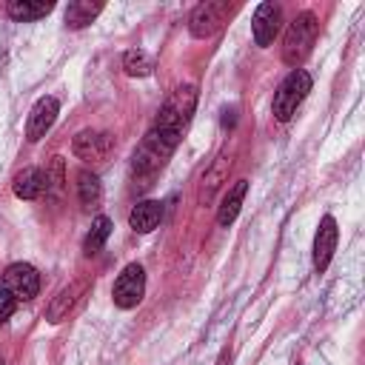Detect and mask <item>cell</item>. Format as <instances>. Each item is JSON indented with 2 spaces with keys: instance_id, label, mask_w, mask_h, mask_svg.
<instances>
[{
  "instance_id": "cell-4",
  "label": "cell",
  "mask_w": 365,
  "mask_h": 365,
  "mask_svg": "<svg viewBox=\"0 0 365 365\" xmlns=\"http://www.w3.org/2000/svg\"><path fill=\"white\" fill-rule=\"evenodd\" d=\"M308 91H311V74H308L305 68H294V71L279 83V88H277V94H274V103H271L274 117H277L279 123H288V120L297 114L299 103L308 97Z\"/></svg>"
},
{
  "instance_id": "cell-5",
  "label": "cell",
  "mask_w": 365,
  "mask_h": 365,
  "mask_svg": "<svg viewBox=\"0 0 365 365\" xmlns=\"http://www.w3.org/2000/svg\"><path fill=\"white\" fill-rule=\"evenodd\" d=\"M143 294H145V271L140 262H128L120 277L114 279V288H111V299L117 308L128 311V308H137L143 302Z\"/></svg>"
},
{
  "instance_id": "cell-13",
  "label": "cell",
  "mask_w": 365,
  "mask_h": 365,
  "mask_svg": "<svg viewBox=\"0 0 365 365\" xmlns=\"http://www.w3.org/2000/svg\"><path fill=\"white\" fill-rule=\"evenodd\" d=\"M160 220H163V205H160L157 200H143V202H137V205L131 208V214H128V225H131L137 234L154 231V228L160 225Z\"/></svg>"
},
{
  "instance_id": "cell-9",
  "label": "cell",
  "mask_w": 365,
  "mask_h": 365,
  "mask_svg": "<svg viewBox=\"0 0 365 365\" xmlns=\"http://www.w3.org/2000/svg\"><path fill=\"white\" fill-rule=\"evenodd\" d=\"M279 26H282V9L277 3H259L254 9V17H251V34H254V43L259 48H265L277 34H279Z\"/></svg>"
},
{
  "instance_id": "cell-20",
  "label": "cell",
  "mask_w": 365,
  "mask_h": 365,
  "mask_svg": "<svg viewBox=\"0 0 365 365\" xmlns=\"http://www.w3.org/2000/svg\"><path fill=\"white\" fill-rule=\"evenodd\" d=\"M123 71H125L128 77H148V74L154 71V60H151V54L143 51V48H128V51L123 54Z\"/></svg>"
},
{
  "instance_id": "cell-19",
  "label": "cell",
  "mask_w": 365,
  "mask_h": 365,
  "mask_svg": "<svg viewBox=\"0 0 365 365\" xmlns=\"http://www.w3.org/2000/svg\"><path fill=\"white\" fill-rule=\"evenodd\" d=\"M77 197L83 202V208H94L103 197V185H100V177L91 174V171H80L77 174Z\"/></svg>"
},
{
  "instance_id": "cell-1",
  "label": "cell",
  "mask_w": 365,
  "mask_h": 365,
  "mask_svg": "<svg viewBox=\"0 0 365 365\" xmlns=\"http://www.w3.org/2000/svg\"><path fill=\"white\" fill-rule=\"evenodd\" d=\"M194 108H197V86H191V83L177 86L171 91V97L163 103V108H160V114H157V120H154L151 128H157L168 140L180 143V137H182V131H185Z\"/></svg>"
},
{
  "instance_id": "cell-16",
  "label": "cell",
  "mask_w": 365,
  "mask_h": 365,
  "mask_svg": "<svg viewBox=\"0 0 365 365\" xmlns=\"http://www.w3.org/2000/svg\"><path fill=\"white\" fill-rule=\"evenodd\" d=\"M83 291H86V282H71V285H66V288L51 299V305H48V311H46L48 322H60L63 317H68V311L74 308V302L80 299Z\"/></svg>"
},
{
  "instance_id": "cell-2",
  "label": "cell",
  "mask_w": 365,
  "mask_h": 365,
  "mask_svg": "<svg viewBox=\"0 0 365 365\" xmlns=\"http://www.w3.org/2000/svg\"><path fill=\"white\" fill-rule=\"evenodd\" d=\"M317 31H319V20L314 11H302L291 20L288 31H285V40H282V60L288 66H297L302 63L311 48H314V40H317Z\"/></svg>"
},
{
  "instance_id": "cell-3",
  "label": "cell",
  "mask_w": 365,
  "mask_h": 365,
  "mask_svg": "<svg viewBox=\"0 0 365 365\" xmlns=\"http://www.w3.org/2000/svg\"><path fill=\"white\" fill-rule=\"evenodd\" d=\"M177 148L174 140H168L165 134H160L157 128H148V134L143 137V143L134 148L131 157V171L137 177H148L154 171H160L165 165V160L171 157V151Z\"/></svg>"
},
{
  "instance_id": "cell-10",
  "label": "cell",
  "mask_w": 365,
  "mask_h": 365,
  "mask_svg": "<svg viewBox=\"0 0 365 365\" xmlns=\"http://www.w3.org/2000/svg\"><path fill=\"white\" fill-rule=\"evenodd\" d=\"M57 111H60L57 97H51V94L40 97V100L31 106V114H29V123H26V140H29V143L43 140V137L48 134V128L54 125Z\"/></svg>"
},
{
  "instance_id": "cell-8",
  "label": "cell",
  "mask_w": 365,
  "mask_h": 365,
  "mask_svg": "<svg viewBox=\"0 0 365 365\" xmlns=\"http://www.w3.org/2000/svg\"><path fill=\"white\" fill-rule=\"evenodd\" d=\"M228 11H231L228 3L205 0V3H200V6L191 11V17H188V31H191L197 40H205V37H211V34H217V31L222 29Z\"/></svg>"
},
{
  "instance_id": "cell-22",
  "label": "cell",
  "mask_w": 365,
  "mask_h": 365,
  "mask_svg": "<svg viewBox=\"0 0 365 365\" xmlns=\"http://www.w3.org/2000/svg\"><path fill=\"white\" fill-rule=\"evenodd\" d=\"M46 180H48V188H60L63 185V157H51V171H46Z\"/></svg>"
},
{
  "instance_id": "cell-11",
  "label": "cell",
  "mask_w": 365,
  "mask_h": 365,
  "mask_svg": "<svg viewBox=\"0 0 365 365\" xmlns=\"http://www.w3.org/2000/svg\"><path fill=\"white\" fill-rule=\"evenodd\" d=\"M336 240H339V228H336V220L331 214H325L319 220V228L314 234V268L317 274H322L328 265H331V257L336 251Z\"/></svg>"
},
{
  "instance_id": "cell-12",
  "label": "cell",
  "mask_w": 365,
  "mask_h": 365,
  "mask_svg": "<svg viewBox=\"0 0 365 365\" xmlns=\"http://www.w3.org/2000/svg\"><path fill=\"white\" fill-rule=\"evenodd\" d=\"M46 191H48L46 171H40V168H34V165L17 171V177H14V197H20V200H37V197H43Z\"/></svg>"
},
{
  "instance_id": "cell-7",
  "label": "cell",
  "mask_w": 365,
  "mask_h": 365,
  "mask_svg": "<svg viewBox=\"0 0 365 365\" xmlns=\"http://www.w3.org/2000/svg\"><path fill=\"white\" fill-rule=\"evenodd\" d=\"M71 151L74 157L86 160V163H103L108 160V154L114 151V137L108 131H97V128H83L77 131V137L71 140Z\"/></svg>"
},
{
  "instance_id": "cell-15",
  "label": "cell",
  "mask_w": 365,
  "mask_h": 365,
  "mask_svg": "<svg viewBox=\"0 0 365 365\" xmlns=\"http://www.w3.org/2000/svg\"><path fill=\"white\" fill-rule=\"evenodd\" d=\"M228 168H231V163H228V157H217L214 160V165L202 174V180H200V191H197V200L205 205L211 197H214V191L222 185V180L228 177Z\"/></svg>"
},
{
  "instance_id": "cell-23",
  "label": "cell",
  "mask_w": 365,
  "mask_h": 365,
  "mask_svg": "<svg viewBox=\"0 0 365 365\" xmlns=\"http://www.w3.org/2000/svg\"><path fill=\"white\" fill-rule=\"evenodd\" d=\"M14 308H17V299H14L6 288H0V325L14 314Z\"/></svg>"
},
{
  "instance_id": "cell-17",
  "label": "cell",
  "mask_w": 365,
  "mask_h": 365,
  "mask_svg": "<svg viewBox=\"0 0 365 365\" xmlns=\"http://www.w3.org/2000/svg\"><path fill=\"white\" fill-rule=\"evenodd\" d=\"M54 9V3H34V0H11L6 6V14L17 23H34L40 17H46Z\"/></svg>"
},
{
  "instance_id": "cell-14",
  "label": "cell",
  "mask_w": 365,
  "mask_h": 365,
  "mask_svg": "<svg viewBox=\"0 0 365 365\" xmlns=\"http://www.w3.org/2000/svg\"><path fill=\"white\" fill-rule=\"evenodd\" d=\"M245 191H248V180H237V182L228 188V194L222 197L220 211H217V222H220L222 228H228V225L237 220V214H240V208H242V200H245Z\"/></svg>"
},
{
  "instance_id": "cell-6",
  "label": "cell",
  "mask_w": 365,
  "mask_h": 365,
  "mask_svg": "<svg viewBox=\"0 0 365 365\" xmlns=\"http://www.w3.org/2000/svg\"><path fill=\"white\" fill-rule=\"evenodd\" d=\"M3 288L17 299V302H29L37 297L40 291V274L34 265L29 262H11L3 274Z\"/></svg>"
},
{
  "instance_id": "cell-18",
  "label": "cell",
  "mask_w": 365,
  "mask_h": 365,
  "mask_svg": "<svg viewBox=\"0 0 365 365\" xmlns=\"http://www.w3.org/2000/svg\"><path fill=\"white\" fill-rule=\"evenodd\" d=\"M100 11H103V3L74 0V3L66 6V26H68V29H86Z\"/></svg>"
},
{
  "instance_id": "cell-21",
  "label": "cell",
  "mask_w": 365,
  "mask_h": 365,
  "mask_svg": "<svg viewBox=\"0 0 365 365\" xmlns=\"http://www.w3.org/2000/svg\"><path fill=\"white\" fill-rule=\"evenodd\" d=\"M108 234H111V220L100 214V217L91 222V228H88V234H86V240H83V254H86V257L97 254V251L106 245Z\"/></svg>"
},
{
  "instance_id": "cell-24",
  "label": "cell",
  "mask_w": 365,
  "mask_h": 365,
  "mask_svg": "<svg viewBox=\"0 0 365 365\" xmlns=\"http://www.w3.org/2000/svg\"><path fill=\"white\" fill-rule=\"evenodd\" d=\"M217 365H231V354H228V351H222V354H220V359H217Z\"/></svg>"
}]
</instances>
